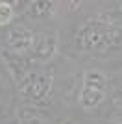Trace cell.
Listing matches in <instances>:
<instances>
[{
  "instance_id": "7a4b0ae2",
  "label": "cell",
  "mask_w": 122,
  "mask_h": 124,
  "mask_svg": "<svg viewBox=\"0 0 122 124\" xmlns=\"http://www.w3.org/2000/svg\"><path fill=\"white\" fill-rule=\"evenodd\" d=\"M19 87L30 100L43 102L45 98H48V94L52 91V74H46V72L30 74Z\"/></svg>"
},
{
  "instance_id": "52a82bcc",
  "label": "cell",
  "mask_w": 122,
  "mask_h": 124,
  "mask_svg": "<svg viewBox=\"0 0 122 124\" xmlns=\"http://www.w3.org/2000/svg\"><path fill=\"white\" fill-rule=\"evenodd\" d=\"M107 85V78L104 76L98 70H91V72L85 74V80H83V87L87 89H96V91H106Z\"/></svg>"
},
{
  "instance_id": "8992f818",
  "label": "cell",
  "mask_w": 122,
  "mask_h": 124,
  "mask_svg": "<svg viewBox=\"0 0 122 124\" xmlns=\"http://www.w3.org/2000/svg\"><path fill=\"white\" fill-rule=\"evenodd\" d=\"M104 98H106V91H96V89L83 87L81 94H80V106L83 109H92V108H96Z\"/></svg>"
},
{
  "instance_id": "6da1fadb",
  "label": "cell",
  "mask_w": 122,
  "mask_h": 124,
  "mask_svg": "<svg viewBox=\"0 0 122 124\" xmlns=\"http://www.w3.org/2000/svg\"><path fill=\"white\" fill-rule=\"evenodd\" d=\"M122 39V31L113 28L107 22L91 21L83 24L76 33L78 46L81 50H102V48L113 46Z\"/></svg>"
},
{
  "instance_id": "9c48e42d",
  "label": "cell",
  "mask_w": 122,
  "mask_h": 124,
  "mask_svg": "<svg viewBox=\"0 0 122 124\" xmlns=\"http://www.w3.org/2000/svg\"><path fill=\"white\" fill-rule=\"evenodd\" d=\"M13 19V8L8 2H0V26L8 24Z\"/></svg>"
},
{
  "instance_id": "ba28073f",
  "label": "cell",
  "mask_w": 122,
  "mask_h": 124,
  "mask_svg": "<svg viewBox=\"0 0 122 124\" xmlns=\"http://www.w3.org/2000/svg\"><path fill=\"white\" fill-rule=\"evenodd\" d=\"M28 11H30L31 17H50L54 13V2H50V0H33Z\"/></svg>"
},
{
  "instance_id": "5b68a950",
  "label": "cell",
  "mask_w": 122,
  "mask_h": 124,
  "mask_svg": "<svg viewBox=\"0 0 122 124\" xmlns=\"http://www.w3.org/2000/svg\"><path fill=\"white\" fill-rule=\"evenodd\" d=\"M57 50V39L54 33H39L33 41V54L43 61H48L54 57Z\"/></svg>"
},
{
  "instance_id": "277c9868",
  "label": "cell",
  "mask_w": 122,
  "mask_h": 124,
  "mask_svg": "<svg viewBox=\"0 0 122 124\" xmlns=\"http://www.w3.org/2000/svg\"><path fill=\"white\" fill-rule=\"evenodd\" d=\"M2 59L6 61V67L9 69V72L13 74V78H15V82L19 83V85L30 76V72H28V63H26V59L22 57V54H17V52H11V50H4L2 52Z\"/></svg>"
},
{
  "instance_id": "3957f363",
  "label": "cell",
  "mask_w": 122,
  "mask_h": 124,
  "mask_svg": "<svg viewBox=\"0 0 122 124\" xmlns=\"http://www.w3.org/2000/svg\"><path fill=\"white\" fill-rule=\"evenodd\" d=\"M6 37H8V45H9L11 52H17V54L31 50L33 48V41H35V35L28 28H24V26L11 28Z\"/></svg>"
}]
</instances>
